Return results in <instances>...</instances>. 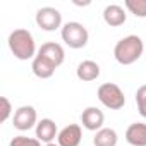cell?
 <instances>
[{
  "label": "cell",
  "mask_w": 146,
  "mask_h": 146,
  "mask_svg": "<svg viewBox=\"0 0 146 146\" xmlns=\"http://www.w3.org/2000/svg\"><path fill=\"white\" fill-rule=\"evenodd\" d=\"M143 52H144L143 40L136 35H129L117 41L113 48V57L120 65H131L141 58Z\"/></svg>",
  "instance_id": "6da1fadb"
},
{
  "label": "cell",
  "mask_w": 146,
  "mask_h": 146,
  "mask_svg": "<svg viewBox=\"0 0 146 146\" xmlns=\"http://www.w3.org/2000/svg\"><path fill=\"white\" fill-rule=\"evenodd\" d=\"M7 41H9V48H11L12 55L19 60H29V58H35L38 55L35 38L28 29H23V28L14 29L9 35Z\"/></svg>",
  "instance_id": "7a4b0ae2"
},
{
  "label": "cell",
  "mask_w": 146,
  "mask_h": 146,
  "mask_svg": "<svg viewBox=\"0 0 146 146\" xmlns=\"http://www.w3.org/2000/svg\"><path fill=\"white\" fill-rule=\"evenodd\" d=\"M60 36H62V41L69 48H76V50L84 48L88 45V40H90L88 29L81 23H76V21H70V23L64 24V28L60 31Z\"/></svg>",
  "instance_id": "3957f363"
},
{
  "label": "cell",
  "mask_w": 146,
  "mask_h": 146,
  "mask_svg": "<svg viewBox=\"0 0 146 146\" xmlns=\"http://www.w3.org/2000/svg\"><path fill=\"white\" fill-rule=\"evenodd\" d=\"M98 100L103 107L110 108V110H120L125 105V96L124 91L113 84V83H105L98 88Z\"/></svg>",
  "instance_id": "277c9868"
},
{
  "label": "cell",
  "mask_w": 146,
  "mask_h": 146,
  "mask_svg": "<svg viewBox=\"0 0 146 146\" xmlns=\"http://www.w3.org/2000/svg\"><path fill=\"white\" fill-rule=\"evenodd\" d=\"M36 24L43 31H55L62 26V14L55 7H41L36 12Z\"/></svg>",
  "instance_id": "5b68a950"
},
{
  "label": "cell",
  "mask_w": 146,
  "mask_h": 146,
  "mask_svg": "<svg viewBox=\"0 0 146 146\" xmlns=\"http://www.w3.org/2000/svg\"><path fill=\"white\" fill-rule=\"evenodd\" d=\"M14 127L17 131H29L33 129L36 124H38V115H36V110L35 107L31 105H24V107H19L14 113Z\"/></svg>",
  "instance_id": "8992f818"
},
{
  "label": "cell",
  "mask_w": 146,
  "mask_h": 146,
  "mask_svg": "<svg viewBox=\"0 0 146 146\" xmlns=\"http://www.w3.org/2000/svg\"><path fill=\"white\" fill-rule=\"evenodd\" d=\"M38 55H41L43 58H46L48 62H52L55 67H60L65 60V52L62 48V45L55 43V41H48L43 43L38 50Z\"/></svg>",
  "instance_id": "52a82bcc"
},
{
  "label": "cell",
  "mask_w": 146,
  "mask_h": 146,
  "mask_svg": "<svg viewBox=\"0 0 146 146\" xmlns=\"http://www.w3.org/2000/svg\"><path fill=\"white\" fill-rule=\"evenodd\" d=\"M81 122H83V127L88 129V131H100V129H103L105 115H103V112L100 108L88 107L81 113Z\"/></svg>",
  "instance_id": "ba28073f"
},
{
  "label": "cell",
  "mask_w": 146,
  "mask_h": 146,
  "mask_svg": "<svg viewBox=\"0 0 146 146\" xmlns=\"http://www.w3.org/2000/svg\"><path fill=\"white\" fill-rule=\"evenodd\" d=\"M81 139H83V131H81V127L78 124L65 125L57 136L58 146H79Z\"/></svg>",
  "instance_id": "9c48e42d"
},
{
  "label": "cell",
  "mask_w": 146,
  "mask_h": 146,
  "mask_svg": "<svg viewBox=\"0 0 146 146\" xmlns=\"http://www.w3.org/2000/svg\"><path fill=\"white\" fill-rule=\"evenodd\" d=\"M103 21L110 28H119L127 21V14H125L124 7H120L117 4H112V5H107L103 9Z\"/></svg>",
  "instance_id": "30bf717a"
},
{
  "label": "cell",
  "mask_w": 146,
  "mask_h": 146,
  "mask_svg": "<svg viewBox=\"0 0 146 146\" xmlns=\"http://www.w3.org/2000/svg\"><path fill=\"white\" fill-rule=\"evenodd\" d=\"M76 76L83 83H91L100 78V65L95 60H83L76 69Z\"/></svg>",
  "instance_id": "8fae6325"
},
{
  "label": "cell",
  "mask_w": 146,
  "mask_h": 146,
  "mask_svg": "<svg viewBox=\"0 0 146 146\" xmlns=\"http://www.w3.org/2000/svg\"><path fill=\"white\" fill-rule=\"evenodd\" d=\"M58 136L57 131V124L52 119H41L36 124V139H40L41 143H52L55 137Z\"/></svg>",
  "instance_id": "7c38bea8"
},
{
  "label": "cell",
  "mask_w": 146,
  "mask_h": 146,
  "mask_svg": "<svg viewBox=\"0 0 146 146\" xmlns=\"http://www.w3.org/2000/svg\"><path fill=\"white\" fill-rule=\"evenodd\" d=\"M125 139L132 146H146V124L134 122L125 131Z\"/></svg>",
  "instance_id": "4fadbf2b"
},
{
  "label": "cell",
  "mask_w": 146,
  "mask_h": 146,
  "mask_svg": "<svg viewBox=\"0 0 146 146\" xmlns=\"http://www.w3.org/2000/svg\"><path fill=\"white\" fill-rule=\"evenodd\" d=\"M31 69H33V74L40 79H48L53 76V72H55V65L52 62H48L46 58H43L41 55H36L33 58V64H31Z\"/></svg>",
  "instance_id": "5bb4252c"
},
{
  "label": "cell",
  "mask_w": 146,
  "mask_h": 146,
  "mask_svg": "<svg viewBox=\"0 0 146 146\" xmlns=\"http://www.w3.org/2000/svg\"><path fill=\"white\" fill-rule=\"evenodd\" d=\"M117 141H119V136L110 127H103V129L96 131V134L93 137L95 146H117Z\"/></svg>",
  "instance_id": "9a60e30c"
},
{
  "label": "cell",
  "mask_w": 146,
  "mask_h": 146,
  "mask_svg": "<svg viewBox=\"0 0 146 146\" xmlns=\"http://www.w3.org/2000/svg\"><path fill=\"white\" fill-rule=\"evenodd\" d=\"M125 7L136 17H146V0H125Z\"/></svg>",
  "instance_id": "2e32d148"
},
{
  "label": "cell",
  "mask_w": 146,
  "mask_h": 146,
  "mask_svg": "<svg viewBox=\"0 0 146 146\" xmlns=\"http://www.w3.org/2000/svg\"><path fill=\"white\" fill-rule=\"evenodd\" d=\"M136 105H137V110H139L141 117L146 119V84L137 88V91H136Z\"/></svg>",
  "instance_id": "e0dca14e"
},
{
  "label": "cell",
  "mask_w": 146,
  "mask_h": 146,
  "mask_svg": "<svg viewBox=\"0 0 146 146\" xmlns=\"http://www.w3.org/2000/svg\"><path fill=\"white\" fill-rule=\"evenodd\" d=\"M9 146H41V141L36 137H26V136H16Z\"/></svg>",
  "instance_id": "ac0fdd59"
},
{
  "label": "cell",
  "mask_w": 146,
  "mask_h": 146,
  "mask_svg": "<svg viewBox=\"0 0 146 146\" xmlns=\"http://www.w3.org/2000/svg\"><path fill=\"white\" fill-rule=\"evenodd\" d=\"M0 103H2V115H0V122H5L9 117H11V112H12V107H11V102L2 96L0 98Z\"/></svg>",
  "instance_id": "d6986e66"
},
{
  "label": "cell",
  "mask_w": 146,
  "mask_h": 146,
  "mask_svg": "<svg viewBox=\"0 0 146 146\" xmlns=\"http://www.w3.org/2000/svg\"><path fill=\"white\" fill-rule=\"evenodd\" d=\"M45 146H58V144H55V143H48V144H45Z\"/></svg>",
  "instance_id": "ffe728a7"
}]
</instances>
